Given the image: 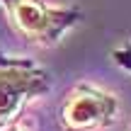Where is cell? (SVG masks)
I'll list each match as a JSON object with an SVG mask.
<instances>
[{
	"mask_svg": "<svg viewBox=\"0 0 131 131\" xmlns=\"http://www.w3.org/2000/svg\"><path fill=\"white\" fill-rule=\"evenodd\" d=\"M119 117V100L92 83H78L61 104L66 131H97L112 126Z\"/></svg>",
	"mask_w": 131,
	"mask_h": 131,
	"instance_id": "3",
	"label": "cell"
},
{
	"mask_svg": "<svg viewBox=\"0 0 131 131\" xmlns=\"http://www.w3.org/2000/svg\"><path fill=\"white\" fill-rule=\"evenodd\" d=\"M129 131H131V129H129Z\"/></svg>",
	"mask_w": 131,
	"mask_h": 131,
	"instance_id": "6",
	"label": "cell"
},
{
	"mask_svg": "<svg viewBox=\"0 0 131 131\" xmlns=\"http://www.w3.org/2000/svg\"><path fill=\"white\" fill-rule=\"evenodd\" d=\"M0 131H22V129L15 126V124H10V126H5V129H0Z\"/></svg>",
	"mask_w": 131,
	"mask_h": 131,
	"instance_id": "5",
	"label": "cell"
},
{
	"mask_svg": "<svg viewBox=\"0 0 131 131\" xmlns=\"http://www.w3.org/2000/svg\"><path fill=\"white\" fill-rule=\"evenodd\" d=\"M7 22L37 46H53L83 17L78 7H53L46 0H0Z\"/></svg>",
	"mask_w": 131,
	"mask_h": 131,
	"instance_id": "1",
	"label": "cell"
},
{
	"mask_svg": "<svg viewBox=\"0 0 131 131\" xmlns=\"http://www.w3.org/2000/svg\"><path fill=\"white\" fill-rule=\"evenodd\" d=\"M112 58H114V63H117V66H122L124 70H129V73H131V41L122 44L119 49H114V51H112Z\"/></svg>",
	"mask_w": 131,
	"mask_h": 131,
	"instance_id": "4",
	"label": "cell"
},
{
	"mask_svg": "<svg viewBox=\"0 0 131 131\" xmlns=\"http://www.w3.org/2000/svg\"><path fill=\"white\" fill-rule=\"evenodd\" d=\"M49 90V75L41 66L27 58L0 56V129L19 117L29 100Z\"/></svg>",
	"mask_w": 131,
	"mask_h": 131,
	"instance_id": "2",
	"label": "cell"
}]
</instances>
